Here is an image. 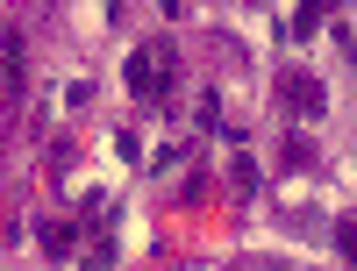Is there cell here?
Wrapping results in <instances>:
<instances>
[{"label": "cell", "mask_w": 357, "mask_h": 271, "mask_svg": "<svg viewBox=\"0 0 357 271\" xmlns=\"http://www.w3.org/2000/svg\"><path fill=\"white\" fill-rule=\"evenodd\" d=\"M129 86L143 100H158L165 93V50H136V65H129Z\"/></svg>", "instance_id": "1"}, {"label": "cell", "mask_w": 357, "mask_h": 271, "mask_svg": "<svg viewBox=\"0 0 357 271\" xmlns=\"http://www.w3.org/2000/svg\"><path fill=\"white\" fill-rule=\"evenodd\" d=\"M279 100H293L301 114H321V86H314V79H301V72H286V79H279Z\"/></svg>", "instance_id": "2"}, {"label": "cell", "mask_w": 357, "mask_h": 271, "mask_svg": "<svg viewBox=\"0 0 357 271\" xmlns=\"http://www.w3.org/2000/svg\"><path fill=\"white\" fill-rule=\"evenodd\" d=\"M336 250L357 264V215H343V222H336Z\"/></svg>", "instance_id": "3"}, {"label": "cell", "mask_w": 357, "mask_h": 271, "mask_svg": "<svg viewBox=\"0 0 357 271\" xmlns=\"http://www.w3.org/2000/svg\"><path fill=\"white\" fill-rule=\"evenodd\" d=\"M43 250H50V257H65V250H72V229H65V222H50V229H43Z\"/></svg>", "instance_id": "4"}]
</instances>
